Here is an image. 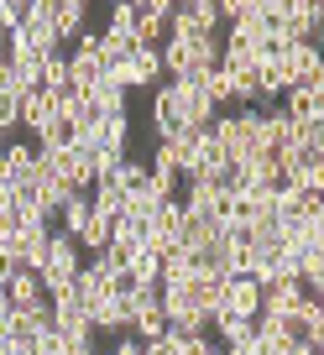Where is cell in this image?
Masks as SVG:
<instances>
[{"instance_id":"5bb4252c","label":"cell","mask_w":324,"mask_h":355,"mask_svg":"<svg viewBox=\"0 0 324 355\" xmlns=\"http://www.w3.org/2000/svg\"><path fill=\"white\" fill-rule=\"evenodd\" d=\"M6 293H11V303H16V309H37V303H47V298H42V282H37V272H22V266L11 272Z\"/></svg>"},{"instance_id":"d4e9b609","label":"cell","mask_w":324,"mask_h":355,"mask_svg":"<svg viewBox=\"0 0 324 355\" xmlns=\"http://www.w3.org/2000/svg\"><path fill=\"white\" fill-rule=\"evenodd\" d=\"M121 162H126V152H100V157H94V183H115Z\"/></svg>"},{"instance_id":"4fadbf2b","label":"cell","mask_w":324,"mask_h":355,"mask_svg":"<svg viewBox=\"0 0 324 355\" xmlns=\"http://www.w3.org/2000/svg\"><path fill=\"white\" fill-rule=\"evenodd\" d=\"M47 121H58V110H53V94H47V89H37V94H22V125L26 131H42Z\"/></svg>"},{"instance_id":"d6986e66","label":"cell","mask_w":324,"mask_h":355,"mask_svg":"<svg viewBox=\"0 0 324 355\" xmlns=\"http://www.w3.org/2000/svg\"><path fill=\"white\" fill-rule=\"evenodd\" d=\"M162 329H168V313H162V303H157V309H142L136 313V324H131V334L136 340H162Z\"/></svg>"},{"instance_id":"30bf717a","label":"cell","mask_w":324,"mask_h":355,"mask_svg":"<svg viewBox=\"0 0 324 355\" xmlns=\"http://www.w3.org/2000/svg\"><path fill=\"white\" fill-rule=\"evenodd\" d=\"M84 100H89L100 115H126V89L115 84L110 73H105V78H94V84L84 89Z\"/></svg>"},{"instance_id":"8fae6325","label":"cell","mask_w":324,"mask_h":355,"mask_svg":"<svg viewBox=\"0 0 324 355\" xmlns=\"http://www.w3.org/2000/svg\"><path fill=\"white\" fill-rule=\"evenodd\" d=\"M37 282H42V298H68V293H78V266H53L47 261L42 272H37Z\"/></svg>"},{"instance_id":"3957f363","label":"cell","mask_w":324,"mask_h":355,"mask_svg":"<svg viewBox=\"0 0 324 355\" xmlns=\"http://www.w3.org/2000/svg\"><path fill=\"white\" fill-rule=\"evenodd\" d=\"M53 329L63 334V345H94V324L84 313V303H78V293L53 298Z\"/></svg>"},{"instance_id":"9c48e42d","label":"cell","mask_w":324,"mask_h":355,"mask_svg":"<svg viewBox=\"0 0 324 355\" xmlns=\"http://www.w3.org/2000/svg\"><path fill=\"white\" fill-rule=\"evenodd\" d=\"M94 53H100V68L110 73V68H121V63H131V58H136V37L131 32H100Z\"/></svg>"},{"instance_id":"52a82bcc","label":"cell","mask_w":324,"mask_h":355,"mask_svg":"<svg viewBox=\"0 0 324 355\" xmlns=\"http://www.w3.org/2000/svg\"><path fill=\"white\" fill-rule=\"evenodd\" d=\"M84 21H89V6H84V0H58V6H53V37L63 42V53L78 42Z\"/></svg>"},{"instance_id":"7402d4cb","label":"cell","mask_w":324,"mask_h":355,"mask_svg":"<svg viewBox=\"0 0 324 355\" xmlns=\"http://www.w3.org/2000/svg\"><path fill=\"white\" fill-rule=\"evenodd\" d=\"M142 183H146V162H142V157H126L121 173H115V189L131 193V189H142Z\"/></svg>"},{"instance_id":"e0dca14e","label":"cell","mask_w":324,"mask_h":355,"mask_svg":"<svg viewBox=\"0 0 324 355\" xmlns=\"http://www.w3.org/2000/svg\"><path fill=\"white\" fill-rule=\"evenodd\" d=\"M126 277H131V282H157V277H162V256H157L152 245L131 251V261H126Z\"/></svg>"},{"instance_id":"603a6c76","label":"cell","mask_w":324,"mask_h":355,"mask_svg":"<svg viewBox=\"0 0 324 355\" xmlns=\"http://www.w3.org/2000/svg\"><path fill=\"white\" fill-rule=\"evenodd\" d=\"M105 32H136V0H115L110 6V26Z\"/></svg>"},{"instance_id":"8992f818","label":"cell","mask_w":324,"mask_h":355,"mask_svg":"<svg viewBox=\"0 0 324 355\" xmlns=\"http://www.w3.org/2000/svg\"><path fill=\"white\" fill-rule=\"evenodd\" d=\"M173 89H178V105H183V125H189L194 136H204L214 125V115H220L214 100L204 94V84H173Z\"/></svg>"},{"instance_id":"277c9868","label":"cell","mask_w":324,"mask_h":355,"mask_svg":"<svg viewBox=\"0 0 324 355\" xmlns=\"http://www.w3.org/2000/svg\"><path fill=\"white\" fill-rule=\"evenodd\" d=\"M152 131H157V141H173V136L189 131V125H183L178 89H173V84H157L152 89Z\"/></svg>"},{"instance_id":"484cf974","label":"cell","mask_w":324,"mask_h":355,"mask_svg":"<svg viewBox=\"0 0 324 355\" xmlns=\"http://www.w3.org/2000/svg\"><path fill=\"white\" fill-rule=\"evenodd\" d=\"M22 16H26V0H0V32L6 37L22 26Z\"/></svg>"},{"instance_id":"ba28073f","label":"cell","mask_w":324,"mask_h":355,"mask_svg":"<svg viewBox=\"0 0 324 355\" xmlns=\"http://www.w3.org/2000/svg\"><path fill=\"white\" fill-rule=\"evenodd\" d=\"M32 162H37V146L32 141L0 146V183H32Z\"/></svg>"},{"instance_id":"7c38bea8","label":"cell","mask_w":324,"mask_h":355,"mask_svg":"<svg viewBox=\"0 0 324 355\" xmlns=\"http://www.w3.org/2000/svg\"><path fill=\"white\" fill-rule=\"evenodd\" d=\"M162 313H168V319H194V313H204V309H199L189 282H162Z\"/></svg>"},{"instance_id":"4316f807","label":"cell","mask_w":324,"mask_h":355,"mask_svg":"<svg viewBox=\"0 0 324 355\" xmlns=\"http://www.w3.org/2000/svg\"><path fill=\"white\" fill-rule=\"evenodd\" d=\"M63 350H68V345H63V334H58V329H42L32 340V355H63Z\"/></svg>"},{"instance_id":"6da1fadb","label":"cell","mask_w":324,"mask_h":355,"mask_svg":"<svg viewBox=\"0 0 324 355\" xmlns=\"http://www.w3.org/2000/svg\"><path fill=\"white\" fill-rule=\"evenodd\" d=\"M210 136L220 141V152L230 162H246V157L262 152V115L257 110H220L210 125Z\"/></svg>"},{"instance_id":"ac0fdd59","label":"cell","mask_w":324,"mask_h":355,"mask_svg":"<svg viewBox=\"0 0 324 355\" xmlns=\"http://www.w3.org/2000/svg\"><path fill=\"white\" fill-rule=\"evenodd\" d=\"M100 141L110 146V152H126V141H131V115H100Z\"/></svg>"},{"instance_id":"83f0119b","label":"cell","mask_w":324,"mask_h":355,"mask_svg":"<svg viewBox=\"0 0 324 355\" xmlns=\"http://www.w3.org/2000/svg\"><path fill=\"white\" fill-rule=\"evenodd\" d=\"M0 68H6V32H0Z\"/></svg>"},{"instance_id":"ffe728a7","label":"cell","mask_w":324,"mask_h":355,"mask_svg":"<svg viewBox=\"0 0 324 355\" xmlns=\"http://www.w3.org/2000/svg\"><path fill=\"white\" fill-rule=\"evenodd\" d=\"M157 204H162V199H157V193L142 183V189H131V193H126V220H152V214H157Z\"/></svg>"},{"instance_id":"7a4b0ae2","label":"cell","mask_w":324,"mask_h":355,"mask_svg":"<svg viewBox=\"0 0 324 355\" xmlns=\"http://www.w3.org/2000/svg\"><path fill=\"white\" fill-rule=\"evenodd\" d=\"M282 78H288V89H324V53L314 42H298L282 53Z\"/></svg>"},{"instance_id":"44dd1931","label":"cell","mask_w":324,"mask_h":355,"mask_svg":"<svg viewBox=\"0 0 324 355\" xmlns=\"http://www.w3.org/2000/svg\"><path fill=\"white\" fill-rule=\"evenodd\" d=\"M146 189H152L157 199H173V193H178V173H173V167H146Z\"/></svg>"},{"instance_id":"cb8c5ba5","label":"cell","mask_w":324,"mask_h":355,"mask_svg":"<svg viewBox=\"0 0 324 355\" xmlns=\"http://www.w3.org/2000/svg\"><path fill=\"white\" fill-rule=\"evenodd\" d=\"M16 125H22V100H16L11 89H0V136L16 131Z\"/></svg>"},{"instance_id":"2e32d148","label":"cell","mask_w":324,"mask_h":355,"mask_svg":"<svg viewBox=\"0 0 324 355\" xmlns=\"http://www.w3.org/2000/svg\"><path fill=\"white\" fill-rule=\"evenodd\" d=\"M42 89L47 94H68L74 78H68V53H47L42 58Z\"/></svg>"},{"instance_id":"9a60e30c","label":"cell","mask_w":324,"mask_h":355,"mask_svg":"<svg viewBox=\"0 0 324 355\" xmlns=\"http://www.w3.org/2000/svg\"><path fill=\"white\" fill-rule=\"evenodd\" d=\"M251 319H257V313H220V319L210 324V334L220 345H241V340H251Z\"/></svg>"},{"instance_id":"5b68a950","label":"cell","mask_w":324,"mask_h":355,"mask_svg":"<svg viewBox=\"0 0 324 355\" xmlns=\"http://www.w3.org/2000/svg\"><path fill=\"white\" fill-rule=\"evenodd\" d=\"M319 26H324V6H314V0H288V6H282V37H288L293 47L314 42Z\"/></svg>"}]
</instances>
